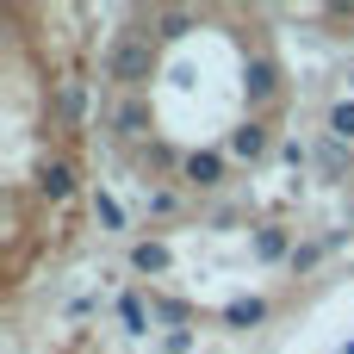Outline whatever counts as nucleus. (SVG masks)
Returning a JSON list of instances; mask_svg holds the SVG:
<instances>
[{
    "instance_id": "f257e3e1",
    "label": "nucleus",
    "mask_w": 354,
    "mask_h": 354,
    "mask_svg": "<svg viewBox=\"0 0 354 354\" xmlns=\"http://www.w3.org/2000/svg\"><path fill=\"white\" fill-rule=\"evenodd\" d=\"M106 75H112L124 93H137V87L149 81V31H118V37L106 44Z\"/></svg>"
},
{
    "instance_id": "f03ea898",
    "label": "nucleus",
    "mask_w": 354,
    "mask_h": 354,
    "mask_svg": "<svg viewBox=\"0 0 354 354\" xmlns=\"http://www.w3.org/2000/svg\"><path fill=\"white\" fill-rule=\"evenodd\" d=\"M243 87H249V106H274L280 100V62H274V50H255V62L243 68Z\"/></svg>"
},
{
    "instance_id": "7ed1b4c3",
    "label": "nucleus",
    "mask_w": 354,
    "mask_h": 354,
    "mask_svg": "<svg viewBox=\"0 0 354 354\" xmlns=\"http://www.w3.org/2000/svg\"><path fill=\"white\" fill-rule=\"evenodd\" d=\"M37 199H44V205L75 199V162H68V156H56V162H44V168H37Z\"/></svg>"
},
{
    "instance_id": "20e7f679",
    "label": "nucleus",
    "mask_w": 354,
    "mask_h": 354,
    "mask_svg": "<svg viewBox=\"0 0 354 354\" xmlns=\"http://www.w3.org/2000/svg\"><path fill=\"white\" fill-rule=\"evenodd\" d=\"M56 118H62L68 131H81V118H87V81H81V75H62V81H56Z\"/></svg>"
},
{
    "instance_id": "39448f33",
    "label": "nucleus",
    "mask_w": 354,
    "mask_h": 354,
    "mask_svg": "<svg viewBox=\"0 0 354 354\" xmlns=\"http://www.w3.org/2000/svg\"><path fill=\"white\" fill-rule=\"evenodd\" d=\"M268 143H274V137H268V124H261V118H243V124L230 131V156H236V162H261V156H268Z\"/></svg>"
},
{
    "instance_id": "423d86ee",
    "label": "nucleus",
    "mask_w": 354,
    "mask_h": 354,
    "mask_svg": "<svg viewBox=\"0 0 354 354\" xmlns=\"http://www.w3.org/2000/svg\"><path fill=\"white\" fill-rule=\"evenodd\" d=\"M180 174H187L193 187H218V180H224V156H218V149H193V156L180 162Z\"/></svg>"
},
{
    "instance_id": "0eeeda50",
    "label": "nucleus",
    "mask_w": 354,
    "mask_h": 354,
    "mask_svg": "<svg viewBox=\"0 0 354 354\" xmlns=\"http://www.w3.org/2000/svg\"><path fill=\"white\" fill-rule=\"evenodd\" d=\"M112 124H118V137H143V131H149V106H143V93H131V100L118 106Z\"/></svg>"
},
{
    "instance_id": "6e6552de",
    "label": "nucleus",
    "mask_w": 354,
    "mask_h": 354,
    "mask_svg": "<svg viewBox=\"0 0 354 354\" xmlns=\"http://www.w3.org/2000/svg\"><path fill=\"white\" fill-rule=\"evenodd\" d=\"M118 324H124V336H149V305L137 292H124L118 299Z\"/></svg>"
},
{
    "instance_id": "1a4fd4ad",
    "label": "nucleus",
    "mask_w": 354,
    "mask_h": 354,
    "mask_svg": "<svg viewBox=\"0 0 354 354\" xmlns=\"http://www.w3.org/2000/svg\"><path fill=\"white\" fill-rule=\"evenodd\" d=\"M131 268H137V274H168V249H162V243H137V249H131Z\"/></svg>"
},
{
    "instance_id": "9d476101",
    "label": "nucleus",
    "mask_w": 354,
    "mask_h": 354,
    "mask_svg": "<svg viewBox=\"0 0 354 354\" xmlns=\"http://www.w3.org/2000/svg\"><path fill=\"white\" fill-rule=\"evenodd\" d=\"M268 317V299H236V305H224V324H236V330H249V324H261Z\"/></svg>"
},
{
    "instance_id": "9b49d317",
    "label": "nucleus",
    "mask_w": 354,
    "mask_h": 354,
    "mask_svg": "<svg viewBox=\"0 0 354 354\" xmlns=\"http://www.w3.org/2000/svg\"><path fill=\"white\" fill-rule=\"evenodd\" d=\"M330 137L336 143H354V100H336L330 106Z\"/></svg>"
},
{
    "instance_id": "f8f14e48",
    "label": "nucleus",
    "mask_w": 354,
    "mask_h": 354,
    "mask_svg": "<svg viewBox=\"0 0 354 354\" xmlns=\"http://www.w3.org/2000/svg\"><path fill=\"white\" fill-rule=\"evenodd\" d=\"M255 255H261V261H280V255H286V230L261 224V230H255Z\"/></svg>"
},
{
    "instance_id": "ddd939ff",
    "label": "nucleus",
    "mask_w": 354,
    "mask_h": 354,
    "mask_svg": "<svg viewBox=\"0 0 354 354\" xmlns=\"http://www.w3.org/2000/svg\"><path fill=\"white\" fill-rule=\"evenodd\" d=\"M93 218H100L106 230H124V205H118L112 193H93Z\"/></svg>"
},
{
    "instance_id": "4468645a",
    "label": "nucleus",
    "mask_w": 354,
    "mask_h": 354,
    "mask_svg": "<svg viewBox=\"0 0 354 354\" xmlns=\"http://www.w3.org/2000/svg\"><path fill=\"white\" fill-rule=\"evenodd\" d=\"M317 162H324V174H330V180H336V174H342V143H336V137H330V143H324V149H317Z\"/></svg>"
},
{
    "instance_id": "2eb2a0df",
    "label": "nucleus",
    "mask_w": 354,
    "mask_h": 354,
    "mask_svg": "<svg viewBox=\"0 0 354 354\" xmlns=\"http://www.w3.org/2000/svg\"><path fill=\"white\" fill-rule=\"evenodd\" d=\"M162 348H168V354H187V348H193V336H187V330H168V342H162Z\"/></svg>"
},
{
    "instance_id": "dca6fc26",
    "label": "nucleus",
    "mask_w": 354,
    "mask_h": 354,
    "mask_svg": "<svg viewBox=\"0 0 354 354\" xmlns=\"http://www.w3.org/2000/svg\"><path fill=\"white\" fill-rule=\"evenodd\" d=\"M348 87H354V68H348Z\"/></svg>"
}]
</instances>
